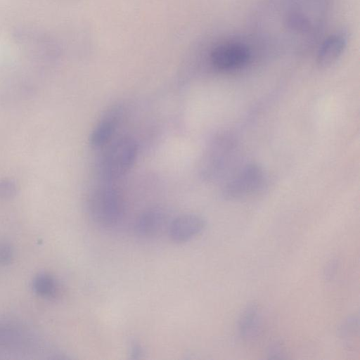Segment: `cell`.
I'll return each instance as SVG.
<instances>
[{
	"label": "cell",
	"mask_w": 360,
	"mask_h": 360,
	"mask_svg": "<svg viewBox=\"0 0 360 360\" xmlns=\"http://www.w3.org/2000/svg\"><path fill=\"white\" fill-rule=\"evenodd\" d=\"M108 144L98 161L97 172L103 181L112 183L131 168L138 148L135 140L127 136L118 137Z\"/></svg>",
	"instance_id": "cell-1"
},
{
	"label": "cell",
	"mask_w": 360,
	"mask_h": 360,
	"mask_svg": "<svg viewBox=\"0 0 360 360\" xmlns=\"http://www.w3.org/2000/svg\"><path fill=\"white\" fill-rule=\"evenodd\" d=\"M87 210L92 219L103 226H112L122 218L124 203L122 195L112 182L94 187L87 197Z\"/></svg>",
	"instance_id": "cell-2"
},
{
	"label": "cell",
	"mask_w": 360,
	"mask_h": 360,
	"mask_svg": "<svg viewBox=\"0 0 360 360\" xmlns=\"http://www.w3.org/2000/svg\"><path fill=\"white\" fill-rule=\"evenodd\" d=\"M265 181L262 167L251 163L243 167L224 186L223 195L229 200L240 199L259 191Z\"/></svg>",
	"instance_id": "cell-3"
},
{
	"label": "cell",
	"mask_w": 360,
	"mask_h": 360,
	"mask_svg": "<svg viewBox=\"0 0 360 360\" xmlns=\"http://www.w3.org/2000/svg\"><path fill=\"white\" fill-rule=\"evenodd\" d=\"M39 345V338L25 327L14 322L0 321V352L34 353Z\"/></svg>",
	"instance_id": "cell-4"
},
{
	"label": "cell",
	"mask_w": 360,
	"mask_h": 360,
	"mask_svg": "<svg viewBox=\"0 0 360 360\" xmlns=\"http://www.w3.org/2000/svg\"><path fill=\"white\" fill-rule=\"evenodd\" d=\"M227 135L217 137L210 144L200 164V172L205 179L217 177L228 163L234 143Z\"/></svg>",
	"instance_id": "cell-5"
},
{
	"label": "cell",
	"mask_w": 360,
	"mask_h": 360,
	"mask_svg": "<svg viewBox=\"0 0 360 360\" xmlns=\"http://www.w3.org/2000/svg\"><path fill=\"white\" fill-rule=\"evenodd\" d=\"M250 58L248 47L240 43H226L211 52L212 65L221 71H232L245 66Z\"/></svg>",
	"instance_id": "cell-6"
},
{
	"label": "cell",
	"mask_w": 360,
	"mask_h": 360,
	"mask_svg": "<svg viewBox=\"0 0 360 360\" xmlns=\"http://www.w3.org/2000/svg\"><path fill=\"white\" fill-rule=\"evenodd\" d=\"M205 227L204 219L195 214H184L174 218L168 226L170 239L176 243L188 242Z\"/></svg>",
	"instance_id": "cell-7"
},
{
	"label": "cell",
	"mask_w": 360,
	"mask_h": 360,
	"mask_svg": "<svg viewBox=\"0 0 360 360\" xmlns=\"http://www.w3.org/2000/svg\"><path fill=\"white\" fill-rule=\"evenodd\" d=\"M122 115L118 106L111 108L98 122L89 138L92 148H100L106 146L112 139Z\"/></svg>",
	"instance_id": "cell-8"
},
{
	"label": "cell",
	"mask_w": 360,
	"mask_h": 360,
	"mask_svg": "<svg viewBox=\"0 0 360 360\" xmlns=\"http://www.w3.org/2000/svg\"><path fill=\"white\" fill-rule=\"evenodd\" d=\"M348 41L347 33L345 31L335 32L321 44L316 55V63L321 68L333 64L342 54Z\"/></svg>",
	"instance_id": "cell-9"
},
{
	"label": "cell",
	"mask_w": 360,
	"mask_h": 360,
	"mask_svg": "<svg viewBox=\"0 0 360 360\" xmlns=\"http://www.w3.org/2000/svg\"><path fill=\"white\" fill-rule=\"evenodd\" d=\"M167 217L160 209L151 208L142 212L135 223L136 233L142 237L154 236L163 229Z\"/></svg>",
	"instance_id": "cell-10"
},
{
	"label": "cell",
	"mask_w": 360,
	"mask_h": 360,
	"mask_svg": "<svg viewBox=\"0 0 360 360\" xmlns=\"http://www.w3.org/2000/svg\"><path fill=\"white\" fill-rule=\"evenodd\" d=\"M261 322V314L257 305L251 304L247 306L238 321V330L241 338L246 341L257 338L260 331Z\"/></svg>",
	"instance_id": "cell-11"
},
{
	"label": "cell",
	"mask_w": 360,
	"mask_h": 360,
	"mask_svg": "<svg viewBox=\"0 0 360 360\" xmlns=\"http://www.w3.org/2000/svg\"><path fill=\"white\" fill-rule=\"evenodd\" d=\"M33 289L41 296L53 297L56 295L58 286L56 280L51 276L40 274L33 281Z\"/></svg>",
	"instance_id": "cell-12"
},
{
	"label": "cell",
	"mask_w": 360,
	"mask_h": 360,
	"mask_svg": "<svg viewBox=\"0 0 360 360\" xmlns=\"http://www.w3.org/2000/svg\"><path fill=\"white\" fill-rule=\"evenodd\" d=\"M13 256L12 248L6 243L0 244V264H6L11 262Z\"/></svg>",
	"instance_id": "cell-13"
},
{
	"label": "cell",
	"mask_w": 360,
	"mask_h": 360,
	"mask_svg": "<svg viewBox=\"0 0 360 360\" xmlns=\"http://www.w3.org/2000/svg\"><path fill=\"white\" fill-rule=\"evenodd\" d=\"M15 191V186L10 181L0 183V197H11Z\"/></svg>",
	"instance_id": "cell-14"
},
{
	"label": "cell",
	"mask_w": 360,
	"mask_h": 360,
	"mask_svg": "<svg viewBox=\"0 0 360 360\" xmlns=\"http://www.w3.org/2000/svg\"><path fill=\"white\" fill-rule=\"evenodd\" d=\"M142 354V350L139 345H134L131 348V355L132 358L139 359Z\"/></svg>",
	"instance_id": "cell-15"
}]
</instances>
